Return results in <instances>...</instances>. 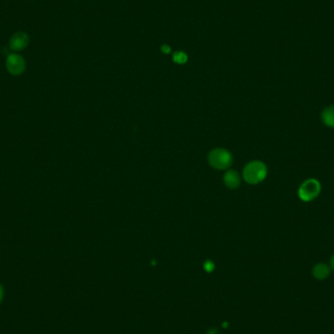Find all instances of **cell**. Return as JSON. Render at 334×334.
Returning a JSON list of instances; mask_svg holds the SVG:
<instances>
[{"label":"cell","mask_w":334,"mask_h":334,"mask_svg":"<svg viewBox=\"0 0 334 334\" xmlns=\"http://www.w3.org/2000/svg\"><path fill=\"white\" fill-rule=\"evenodd\" d=\"M224 182L230 189H236L240 186V177L236 171H228L224 176Z\"/></svg>","instance_id":"ba28073f"},{"label":"cell","mask_w":334,"mask_h":334,"mask_svg":"<svg viewBox=\"0 0 334 334\" xmlns=\"http://www.w3.org/2000/svg\"><path fill=\"white\" fill-rule=\"evenodd\" d=\"M210 165L217 169H226L231 165V156L229 152L222 149H216L208 155Z\"/></svg>","instance_id":"3957f363"},{"label":"cell","mask_w":334,"mask_h":334,"mask_svg":"<svg viewBox=\"0 0 334 334\" xmlns=\"http://www.w3.org/2000/svg\"><path fill=\"white\" fill-rule=\"evenodd\" d=\"M207 268V270H211L213 268V265L211 263H207L206 264V269Z\"/></svg>","instance_id":"7c38bea8"},{"label":"cell","mask_w":334,"mask_h":334,"mask_svg":"<svg viewBox=\"0 0 334 334\" xmlns=\"http://www.w3.org/2000/svg\"><path fill=\"white\" fill-rule=\"evenodd\" d=\"M161 51L163 52L164 54H169L170 52H171V48H170V46L169 45H166V44H163L162 46H161Z\"/></svg>","instance_id":"30bf717a"},{"label":"cell","mask_w":334,"mask_h":334,"mask_svg":"<svg viewBox=\"0 0 334 334\" xmlns=\"http://www.w3.org/2000/svg\"><path fill=\"white\" fill-rule=\"evenodd\" d=\"M321 183L317 179H308L304 181L299 189H298V196L302 202L309 203L316 199L321 193Z\"/></svg>","instance_id":"7a4b0ae2"},{"label":"cell","mask_w":334,"mask_h":334,"mask_svg":"<svg viewBox=\"0 0 334 334\" xmlns=\"http://www.w3.org/2000/svg\"><path fill=\"white\" fill-rule=\"evenodd\" d=\"M312 273H313V276L317 280L321 281V280L326 279L330 275V268L324 263H319L313 268Z\"/></svg>","instance_id":"8992f818"},{"label":"cell","mask_w":334,"mask_h":334,"mask_svg":"<svg viewBox=\"0 0 334 334\" xmlns=\"http://www.w3.org/2000/svg\"><path fill=\"white\" fill-rule=\"evenodd\" d=\"M321 121L327 127L334 128V105L325 108L321 113Z\"/></svg>","instance_id":"52a82bcc"},{"label":"cell","mask_w":334,"mask_h":334,"mask_svg":"<svg viewBox=\"0 0 334 334\" xmlns=\"http://www.w3.org/2000/svg\"><path fill=\"white\" fill-rule=\"evenodd\" d=\"M28 43H29L28 36L26 35V32L19 31L12 36L10 42H9V46H10V49L13 51H22L26 48Z\"/></svg>","instance_id":"5b68a950"},{"label":"cell","mask_w":334,"mask_h":334,"mask_svg":"<svg viewBox=\"0 0 334 334\" xmlns=\"http://www.w3.org/2000/svg\"><path fill=\"white\" fill-rule=\"evenodd\" d=\"M267 166L262 161H251L244 167V178L248 184L255 185L264 180L267 176Z\"/></svg>","instance_id":"6da1fadb"},{"label":"cell","mask_w":334,"mask_h":334,"mask_svg":"<svg viewBox=\"0 0 334 334\" xmlns=\"http://www.w3.org/2000/svg\"><path fill=\"white\" fill-rule=\"evenodd\" d=\"M173 61H174L176 64H186L187 61H188V56H187V54H186L185 52H175V53L173 54Z\"/></svg>","instance_id":"9c48e42d"},{"label":"cell","mask_w":334,"mask_h":334,"mask_svg":"<svg viewBox=\"0 0 334 334\" xmlns=\"http://www.w3.org/2000/svg\"><path fill=\"white\" fill-rule=\"evenodd\" d=\"M330 267H331V269L334 271V254L332 255L331 259H330Z\"/></svg>","instance_id":"4fadbf2b"},{"label":"cell","mask_w":334,"mask_h":334,"mask_svg":"<svg viewBox=\"0 0 334 334\" xmlns=\"http://www.w3.org/2000/svg\"><path fill=\"white\" fill-rule=\"evenodd\" d=\"M3 295H4V291H3V288H2V286L0 285V303H1L2 299H3Z\"/></svg>","instance_id":"8fae6325"},{"label":"cell","mask_w":334,"mask_h":334,"mask_svg":"<svg viewBox=\"0 0 334 334\" xmlns=\"http://www.w3.org/2000/svg\"><path fill=\"white\" fill-rule=\"evenodd\" d=\"M6 69L12 76H20L26 70L25 59L19 54H9L6 59Z\"/></svg>","instance_id":"277c9868"}]
</instances>
